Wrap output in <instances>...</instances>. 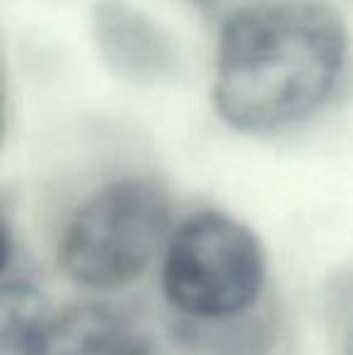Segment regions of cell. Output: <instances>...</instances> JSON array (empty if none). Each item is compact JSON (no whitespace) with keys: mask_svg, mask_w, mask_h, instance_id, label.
Listing matches in <instances>:
<instances>
[{"mask_svg":"<svg viewBox=\"0 0 353 355\" xmlns=\"http://www.w3.org/2000/svg\"><path fill=\"white\" fill-rule=\"evenodd\" d=\"M266 283L259 237L237 218L198 211L175 227L165 244L162 293L172 309L196 324L245 317Z\"/></svg>","mask_w":353,"mask_h":355,"instance_id":"3","label":"cell"},{"mask_svg":"<svg viewBox=\"0 0 353 355\" xmlns=\"http://www.w3.org/2000/svg\"><path fill=\"white\" fill-rule=\"evenodd\" d=\"M49 304L3 223V285H0V355H44L53 324Z\"/></svg>","mask_w":353,"mask_h":355,"instance_id":"6","label":"cell"},{"mask_svg":"<svg viewBox=\"0 0 353 355\" xmlns=\"http://www.w3.org/2000/svg\"><path fill=\"white\" fill-rule=\"evenodd\" d=\"M172 201L150 177L104 184L73 211L58 242V263L73 283L117 290L133 283L170 232Z\"/></svg>","mask_w":353,"mask_h":355,"instance_id":"2","label":"cell"},{"mask_svg":"<svg viewBox=\"0 0 353 355\" xmlns=\"http://www.w3.org/2000/svg\"><path fill=\"white\" fill-rule=\"evenodd\" d=\"M89 24L99 56L119 78L136 85H165L177 78L175 39L126 0H97Z\"/></svg>","mask_w":353,"mask_h":355,"instance_id":"4","label":"cell"},{"mask_svg":"<svg viewBox=\"0 0 353 355\" xmlns=\"http://www.w3.org/2000/svg\"><path fill=\"white\" fill-rule=\"evenodd\" d=\"M44 355H155V338L131 312L92 302L53 319Z\"/></svg>","mask_w":353,"mask_h":355,"instance_id":"5","label":"cell"},{"mask_svg":"<svg viewBox=\"0 0 353 355\" xmlns=\"http://www.w3.org/2000/svg\"><path fill=\"white\" fill-rule=\"evenodd\" d=\"M344 351L346 355H353V314L346 322V331H344Z\"/></svg>","mask_w":353,"mask_h":355,"instance_id":"7","label":"cell"},{"mask_svg":"<svg viewBox=\"0 0 353 355\" xmlns=\"http://www.w3.org/2000/svg\"><path fill=\"white\" fill-rule=\"evenodd\" d=\"M349 61L341 12L325 0H259L235 10L218 37L213 107L242 133H278L312 119Z\"/></svg>","mask_w":353,"mask_h":355,"instance_id":"1","label":"cell"}]
</instances>
